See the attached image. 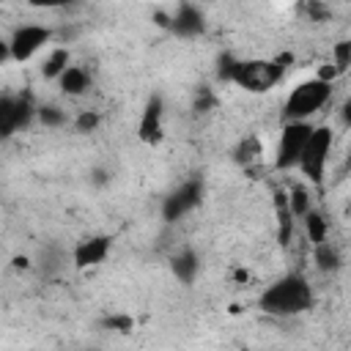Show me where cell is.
Wrapping results in <instances>:
<instances>
[{
	"label": "cell",
	"instance_id": "obj_6",
	"mask_svg": "<svg viewBox=\"0 0 351 351\" xmlns=\"http://www.w3.org/2000/svg\"><path fill=\"white\" fill-rule=\"evenodd\" d=\"M52 38V30L44 27V25H19L11 38H8V47H11V60L16 63H25V60H33Z\"/></svg>",
	"mask_w": 351,
	"mask_h": 351
},
{
	"label": "cell",
	"instance_id": "obj_11",
	"mask_svg": "<svg viewBox=\"0 0 351 351\" xmlns=\"http://www.w3.org/2000/svg\"><path fill=\"white\" fill-rule=\"evenodd\" d=\"M162 118H165V107H162V99L159 96H151L145 110H143V118H140V140L145 143H156L162 137Z\"/></svg>",
	"mask_w": 351,
	"mask_h": 351
},
{
	"label": "cell",
	"instance_id": "obj_2",
	"mask_svg": "<svg viewBox=\"0 0 351 351\" xmlns=\"http://www.w3.org/2000/svg\"><path fill=\"white\" fill-rule=\"evenodd\" d=\"M225 80L233 85L250 90V93H266L285 77V63L271 58H250V60H230L222 71Z\"/></svg>",
	"mask_w": 351,
	"mask_h": 351
},
{
	"label": "cell",
	"instance_id": "obj_9",
	"mask_svg": "<svg viewBox=\"0 0 351 351\" xmlns=\"http://www.w3.org/2000/svg\"><path fill=\"white\" fill-rule=\"evenodd\" d=\"M107 255H110V239L107 236H90V239L77 241V247L71 252V261H74V266L85 269V266L101 263Z\"/></svg>",
	"mask_w": 351,
	"mask_h": 351
},
{
	"label": "cell",
	"instance_id": "obj_3",
	"mask_svg": "<svg viewBox=\"0 0 351 351\" xmlns=\"http://www.w3.org/2000/svg\"><path fill=\"white\" fill-rule=\"evenodd\" d=\"M332 99V82L321 80V77H313V80H304L299 82L285 104H282V118L285 123H293V121H310L315 112H321V107Z\"/></svg>",
	"mask_w": 351,
	"mask_h": 351
},
{
	"label": "cell",
	"instance_id": "obj_23",
	"mask_svg": "<svg viewBox=\"0 0 351 351\" xmlns=\"http://www.w3.org/2000/svg\"><path fill=\"white\" fill-rule=\"evenodd\" d=\"M88 351H93V348H88Z\"/></svg>",
	"mask_w": 351,
	"mask_h": 351
},
{
	"label": "cell",
	"instance_id": "obj_10",
	"mask_svg": "<svg viewBox=\"0 0 351 351\" xmlns=\"http://www.w3.org/2000/svg\"><path fill=\"white\" fill-rule=\"evenodd\" d=\"M173 27V33L184 36V38H192L197 33H203V11L197 5H189V3H181L176 8V14L170 16L167 22Z\"/></svg>",
	"mask_w": 351,
	"mask_h": 351
},
{
	"label": "cell",
	"instance_id": "obj_22",
	"mask_svg": "<svg viewBox=\"0 0 351 351\" xmlns=\"http://www.w3.org/2000/svg\"><path fill=\"white\" fill-rule=\"evenodd\" d=\"M11 60V47H8V38H0V66Z\"/></svg>",
	"mask_w": 351,
	"mask_h": 351
},
{
	"label": "cell",
	"instance_id": "obj_7",
	"mask_svg": "<svg viewBox=\"0 0 351 351\" xmlns=\"http://www.w3.org/2000/svg\"><path fill=\"white\" fill-rule=\"evenodd\" d=\"M33 107L25 96H14V93H3L0 96V137H8L19 129H25L33 118Z\"/></svg>",
	"mask_w": 351,
	"mask_h": 351
},
{
	"label": "cell",
	"instance_id": "obj_15",
	"mask_svg": "<svg viewBox=\"0 0 351 351\" xmlns=\"http://www.w3.org/2000/svg\"><path fill=\"white\" fill-rule=\"evenodd\" d=\"M302 222H304V230H307V239L313 241V247H315V244H321V241H326L329 219H326L318 208H310V211L302 217Z\"/></svg>",
	"mask_w": 351,
	"mask_h": 351
},
{
	"label": "cell",
	"instance_id": "obj_5",
	"mask_svg": "<svg viewBox=\"0 0 351 351\" xmlns=\"http://www.w3.org/2000/svg\"><path fill=\"white\" fill-rule=\"evenodd\" d=\"M313 126H315L313 121H293V123H285L282 126L280 140H277V148H274V167L280 173L296 170L299 156L304 151V143H307Z\"/></svg>",
	"mask_w": 351,
	"mask_h": 351
},
{
	"label": "cell",
	"instance_id": "obj_13",
	"mask_svg": "<svg viewBox=\"0 0 351 351\" xmlns=\"http://www.w3.org/2000/svg\"><path fill=\"white\" fill-rule=\"evenodd\" d=\"M69 66H71V55H69V49H66V47H52V49L44 55L41 74H44L47 80H55V82H58V77H60Z\"/></svg>",
	"mask_w": 351,
	"mask_h": 351
},
{
	"label": "cell",
	"instance_id": "obj_4",
	"mask_svg": "<svg viewBox=\"0 0 351 351\" xmlns=\"http://www.w3.org/2000/svg\"><path fill=\"white\" fill-rule=\"evenodd\" d=\"M329 154H332V129L329 126H313L304 151L299 156L296 170L304 173V178H310L313 184H321L326 176V165H329Z\"/></svg>",
	"mask_w": 351,
	"mask_h": 351
},
{
	"label": "cell",
	"instance_id": "obj_16",
	"mask_svg": "<svg viewBox=\"0 0 351 351\" xmlns=\"http://www.w3.org/2000/svg\"><path fill=\"white\" fill-rule=\"evenodd\" d=\"M288 195V214L291 217H296V219H302L310 208H313V200H310V189L307 186H302V184H296L291 192H285Z\"/></svg>",
	"mask_w": 351,
	"mask_h": 351
},
{
	"label": "cell",
	"instance_id": "obj_19",
	"mask_svg": "<svg viewBox=\"0 0 351 351\" xmlns=\"http://www.w3.org/2000/svg\"><path fill=\"white\" fill-rule=\"evenodd\" d=\"M258 154H261V145H258V140H255V137L241 140V145L236 148V159H239V162H252Z\"/></svg>",
	"mask_w": 351,
	"mask_h": 351
},
{
	"label": "cell",
	"instance_id": "obj_17",
	"mask_svg": "<svg viewBox=\"0 0 351 351\" xmlns=\"http://www.w3.org/2000/svg\"><path fill=\"white\" fill-rule=\"evenodd\" d=\"M315 266L321 271H335L340 266V252H337V247L329 239L321 241V244H315Z\"/></svg>",
	"mask_w": 351,
	"mask_h": 351
},
{
	"label": "cell",
	"instance_id": "obj_21",
	"mask_svg": "<svg viewBox=\"0 0 351 351\" xmlns=\"http://www.w3.org/2000/svg\"><path fill=\"white\" fill-rule=\"evenodd\" d=\"M348 60H351V44L348 41H340L335 44V71H346L348 69Z\"/></svg>",
	"mask_w": 351,
	"mask_h": 351
},
{
	"label": "cell",
	"instance_id": "obj_20",
	"mask_svg": "<svg viewBox=\"0 0 351 351\" xmlns=\"http://www.w3.org/2000/svg\"><path fill=\"white\" fill-rule=\"evenodd\" d=\"M99 121H101V118H99L93 110H82V112L74 118V129H77V132H93V129L99 126Z\"/></svg>",
	"mask_w": 351,
	"mask_h": 351
},
{
	"label": "cell",
	"instance_id": "obj_8",
	"mask_svg": "<svg viewBox=\"0 0 351 351\" xmlns=\"http://www.w3.org/2000/svg\"><path fill=\"white\" fill-rule=\"evenodd\" d=\"M200 195H203V184L200 181H184L178 189H173L167 197H165V203H162V217L167 219V222H176V219H181L184 214H189L197 203H200Z\"/></svg>",
	"mask_w": 351,
	"mask_h": 351
},
{
	"label": "cell",
	"instance_id": "obj_18",
	"mask_svg": "<svg viewBox=\"0 0 351 351\" xmlns=\"http://www.w3.org/2000/svg\"><path fill=\"white\" fill-rule=\"evenodd\" d=\"M36 115H38V121H41L44 126H49V129H58V126L66 123V110H60V107H55V104L38 107Z\"/></svg>",
	"mask_w": 351,
	"mask_h": 351
},
{
	"label": "cell",
	"instance_id": "obj_14",
	"mask_svg": "<svg viewBox=\"0 0 351 351\" xmlns=\"http://www.w3.org/2000/svg\"><path fill=\"white\" fill-rule=\"evenodd\" d=\"M170 266H173V274H176V277H178L184 285H189V282L197 277V255H195L189 247L178 250V252L173 255Z\"/></svg>",
	"mask_w": 351,
	"mask_h": 351
},
{
	"label": "cell",
	"instance_id": "obj_1",
	"mask_svg": "<svg viewBox=\"0 0 351 351\" xmlns=\"http://www.w3.org/2000/svg\"><path fill=\"white\" fill-rule=\"evenodd\" d=\"M310 304H313V288L307 277L296 271L274 280L258 299V307L269 315H299L310 310Z\"/></svg>",
	"mask_w": 351,
	"mask_h": 351
},
{
	"label": "cell",
	"instance_id": "obj_12",
	"mask_svg": "<svg viewBox=\"0 0 351 351\" xmlns=\"http://www.w3.org/2000/svg\"><path fill=\"white\" fill-rule=\"evenodd\" d=\"M58 88H60L66 96H82V93L90 88V74H88V69L71 63V66L58 77Z\"/></svg>",
	"mask_w": 351,
	"mask_h": 351
}]
</instances>
